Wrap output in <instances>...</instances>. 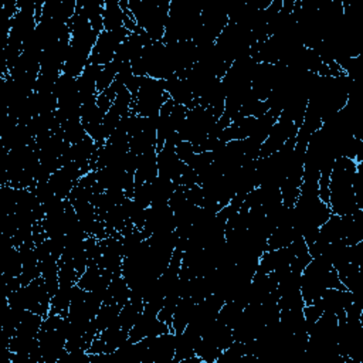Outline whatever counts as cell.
<instances>
[{
  "mask_svg": "<svg viewBox=\"0 0 363 363\" xmlns=\"http://www.w3.org/2000/svg\"><path fill=\"white\" fill-rule=\"evenodd\" d=\"M201 6L194 1L172 0L162 41L164 44L191 41L200 27Z\"/></svg>",
  "mask_w": 363,
  "mask_h": 363,
  "instance_id": "cell-3",
  "label": "cell"
},
{
  "mask_svg": "<svg viewBox=\"0 0 363 363\" xmlns=\"http://www.w3.org/2000/svg\"><path fill=\"white\" fill-rule=\"evenodd\" d=\"M242 311H244V306L240 305L237 301H225L217 313V320H220L221 323H224L233 330L237 322L240 320Z\"/></svg>",
  "mask_w": 363,
  "mask_h": 363,
  "instance_id": "cell-25",
  "label": "cell"
},
{
  "mask_svg": "<svg viewBox=\"0 0 363 363\" xmlns=\"http://www.w3.org/2000/svg\"><path fill=\"white\" fill-rule=\"evenodd\" d=\"M38 346L43 357V363L60 362L65 354V318L58 313L50 312L40 328L38 332Z\"/></svg>",
  "mask_w": 363,
  "mask_h": 363,
  "instance_id": "cell-5",
  "label": "cell"
},
{
  "mask_svg": "<svg viewBox=\"0 0 363 363\" xmlns=\"http://www.w3.org/2000/svg\"><path fill=\"white\" fill-rule=\"evenodd\" d=\"M194 306H196V302L191 298H182L179 301L172 318V332L174 335H179L186 329V326L191 319Z\"/></svg>",
  "mask_w": 363,
  "mask_h": 363,
  "instance_id": "cell-19",
  "label": "cell"
},
{
  "mask_svg": "<svg viewBox=\"0 0 363 363\" xmlns=\"http://www.w3.org/2000/svg\"><path fill=\"white\" fill-rule=\"evenodd\" d=\"M179 184L172 182L170 179L157 176L152 183H150V193H152V204H166L169 203L170 196L176 190ZM150 204V206H152Z\"/></svg>",
  "mask_w": 363,
  "mask_h": 363,
  "instance_id": "cell-21",
  "label": "cell"
},
{
  "mask_svg": "<svg viewBox=\"0 0 363 363\" xmlns=\"http://www.w3.org/2000/svg\"><path fill=\"white\" fill-rule=\"evenodd\" d=\"M347 231V214L337 216L332 214L320 227H319V237L325 240L328 244L345 240Z\"/></svg>",
  "mask_w": 363,
  "mask_h": 363,
  "instance_id": "cell-15",
  "label": "cell"
},
{
  "mask_svg": "<svg viewBox=\"0 0 363 363\" xmlns=\"http://www.w3.org/2000/svg\"><path fill=\"white\" fill-rule=\"evenodd\" d=\"M128 7L139 28L145 30L152 41H162L170 0H129Z\"/></svg>",
  "mask_w": 363,
  "mask_h": 363,
  "instance_id": "cell-4",
  "label": "cell"
},
{
  "mask_svg": "<svg viewBox=\"0 0 363 363\" xmlns=\"http://www.w3.org/2000/svg\"><path fill=\"white\" fill-rule=\"evenodd\" d=\"M44 318L35 312L31 311H24L23 318L16 329L14 336H23V337H37L41 323Z\"/></svg>",
  "mask_w": 363,
  "mask_h": 363,
  "instance_id": "cell-22",
  "label": "cell"
},
{
  "mask_svg": "<svg viewBox=\"0 0 363 363\" xmlns=\"http://www.w3.org/2000/svg\"><path fill=\"white\" fill-rule=\"evenodd\" d=\"M164 88H166V92L169 94V96L176 104L184 105L189 109L196 106V105H199V102L194 98V95H193L187 81L182 75H179L177 72L172 74L170 77H167L164 79Z\"/></svg>",
  "mask_w": 363,
  "mask_h": 363,
  "instance_id": "cell-13",
  "label": "cell"
},
{
  "mask_svg": "<svg viewBox=\"0 0 363 363\" xmlns=\"http://www.w3.org/2000/svg\"><path fill=\"white\" fill-rule=\"evenodd\" d=\"M129 298H130V288L123 279V277L122 275L113 277L105 291L104 302H112L119 306H123L129 301Z\"/></svg>",
  "mask_w": 363,
  "mask_h": 363,
  "instance_id": "cell-18",
  "label": "cell"
},
{
  "mask_svg": "<svg viewBox=\"0 0 363 363\" xmlns=\"http://www.w3.org/2000/svg\"><path fill=\"white\" fill-rule=\"evenodd\" d=\"M72 296V286H60L58 291L51 296V309L50 312L58 313L62 318L68 315Z\"/></svg>",
  "mask_w": 363,
  "mask_h": 363,
  "instance_id": "cell-26",
  "label": "cell"
},
{
  "mask_svg": "<svg viewBox=\"0 0 363 363\" xmlns=\"http://www.w3.org/2000/svg\"><path fill=\"white\" fill-rule=\"evenodd\" d=\"M200 337L201 332L191 323H189L182 333L176 335V350L172 363H180L182 360L194 356V349Z\"/></svg>",
  "mask_w": 363,
  "mask_h": 363,
  "instance_id": "cell-14",
  "label": "cell"
},
{
  "mask_svg": "<svg viewBox=\"0 0 363 363\" xmlns=\"http://www.w3.org/2000/svg\"><path fill=\"white\" fill-rule=\"evenodd\" d=\"M156 149L152 147L140 155L139 166L135 172V187L143 183H152L157 177V160Z\"/></svg>",
  "mask_w": 363,
  "mask_h": 363,
  "instance_id": "cell-16",
  "label": "cell"
},
{
  "mask_svg": "<svg viewBox=\"0 0 363 363\" xmlns=\"http://www.w3.org/2000/svg\"><path fill=\"white\" fill-rule=\"evenodd\" d=\"M157 160V176L170 179L176 184H180V177L186 170L187 164H184L176 155L174 146L164 143L160 150L156 152Z\"/></svg>",
  "mask_w": 363,
  "mask_h": 363,
  "instance_id": "cell-12",
  "label": "cell"
},
{
  "mask_svg": "<svg viewBox=\"0 0 363 363\" xmlns=\"http://www.w3.org/2000/svg\"><path fill=\"white\" fill-rule=\"evenodd\" d=\"M176 150V155L177 157L184 163V164H190L196 156V152H194V147L190 142L187 140H182L180 143H177V146L174 147Z\"/></svg>",
  "mask_w": 363,
  "mask_h": 363,
  "instance_id": "cell-30",
  "label": "cell"
},
{
  "mask_svg": "<svg viewBox=\"0 0 363 363\" xmlns=\"http://www.w3.org/2000/svg\"><path fill=\"white\" fill-rule=\"evenodd\" d=\"M10 306L23 308L26 311L35 312L45 318L51 309V295L45 288L44 279L40 275L28 285L18 288L7 296Z\"/></svg>",
  "mask_w": 363,
  "mask_h": 363,
  "instance_id": "cell-7",
  "label": "cell"
},
{
  "mask_svg": "<svg viewBox=\"0 0 363 363\" xmlns=\"http://www.w3.org/2000/svg\"><path fill=\"white\" fill-rule=\"evenodd\" d=\"M169 98L170 96L164 88V79L142 77L140 88L136 98L132 101L130 112L143 118L159 116L162 105Z\"/></svg>",
  "mask_w": 363,
  "mask_h": 363,
  "instance_id": "cell-6",
  "label": "cell"
},
{
  "mask_svg": "<svg viewBox=\"0 0 363 363\" xmlns=\"http://www.w3.org/2000/svg\"><path fill=\"white\" fill-rule=\"evenodd\" d=\"M142 312H143V299L130 296L129 301L121 308V312L118 315V323L123 330L129 332L132 326L136 323V320L139 319Z\"/></svg>",
  "mask_w": 363,
  "mask_h": 363,
  "instance_id": "cell-17",
  "label": "cell"
},
{
  "mask_svg": "<svg viewBox=\"0 0 363 363\" xmlns=\"http://www.w3.org/2000/svg\"><path fill=\"white\" fill-rule=\"evenodd\" d=\"M357 164V162L345 156L335 160L329 179V207L332 214L345 216L360 210L353 193Z\"/></svg>",
  "mask_w": 363,
  "mask_h": 363,
  "instance_id": "cell-1",
  "label": "cell"
},
{
  "mask_svg": "<svg viewBox=\"0 0 363 363\" xmlns=\"http://www.w3.org/2000/svg\"><path fill=\"white\" fill-rule=\"evenodd\" d=\"M167 332H172L170 326L167 323H164L163 320H160L157 318V313L143 308V312L140 313L139 319L136 320V323L129 330L128 340L130 343H135V342H139L145 337L159 336V335L167 333Z\"/></svg>",
  "mask_w": 363,
  "mask_h": 363,
  "instance_id": "cell-10",
  "label": "cell"
},
{
  "mask_svg": "<svg viewBox=\"0 0 363 363\" xmlns=\"http://www.w3.org/2000/svg\"><path fill=\"white\" fill-rule=\"evenodd\" d=\"M132 200L142 208H147L152 204V193H150V183H143L136 186L132 194Z\"/></svg>",
  "mask_w": 363,
  "mask_h": 363,
  "instance_id": "cell-28",
  "label": "cell"
},
{
  "mask_svg": "<svg viewBox=\"0 0 363 363\" xmlns=\"http://www.w3.org/2000/svg\"><path fill=\"white\" fill-rule=\"evenodd\" d=\"M302 312H303L306 329H308V333H309L311 328L315 325V322H316V320L319 319V316L323 313V308H322L320 302L316 301V302H313V303L305 305V306L302 308Z\"/></svg>",
  "mask_w": 363,
  "mask_h": 363,
  "instance_id": "cell-29",
  "label": "cell"
},
{
  "mask_svg": "<svg viewBox=\"0 0 363 363\" xmlns=\"http://www.w3.org/2000/svg\"><path fill=\"white\" fill-rule=\"evenodd\" d=\"M121 308L119 305L116 303H112V302H104L96 313V316L94 318V323L98 329V332H102L104 329H106L108 326H111L112 323L116 322L118 319V315L121 312Z\"/></svg>",
  "mask_w": 363,
  "mask_h": 363,
  "instance_id": "cell-24",
  "label": "cell"
},
{
  "mask_svg": "<svg viewBox=\"0 0 363 363\" xmlns=\"http://www.w3.org/2000/svg\"><path fill=\"white\" fill-rule=\"evenodd\" d=\"M125 13L116 0H105L104 3V30H116L123 27Z\"/></svg>",
  "mask_w": 363,
  "mask_h": 363,
  "instance_id": "cell-23",
  "label": "cell"
},
{
  "mask_svg": "<svg viewBox=\"0 0 363 363\" xmlns=\"http://www.w3.org/2000/svg\"><path fill=\"white\" fill-rule=\"evenodd\" d=\"M328 288L346 289L332 264L323 255L313 257L301 274V295L305 305L319 301Z\"/></svg>",
  "mask_w": 363,
  "mask_h": 363,
  "instance_id": "cell-2",
  "label": "cell"
},
{
  "mask_svg": "<svg viewBox=\"0 0 363 363\" xmlns=\"http://www.w3.org/2000/svg\"><path fill=\"white\" fill-rule=\"evenodd\" d=\"M176 350V335L173 332L149 337L143 363H172Z\"/></svg>",
  "mask_w": 363,
  "mask_h": 363,
  "instance_id": "cell-11",
  "label": "cell"
},
{
  "mask_svg": "<svg viewBox=\"0 0 363 363\" xmlns=\"http://www.w3.org/2000/svg\"><path fill=\"white\" fill-rule=\"evenodd\" d=\"M78 6L82 9L84 14L89 20L92 28L101 34L104 31V0H86V1H77Z\"/></svg>",
  "mask_w": 363,
  "mask_h": 363,
  "instance_id": "cell-20",
  "label": "cell"
},
{
  "mask_svg": "<svg viewBox=\"0 0 363 363\" xmlns=\"http://www.w3.org/2000/svg\"><path fill=\"white\" fill-rule=\"evenodd\" d=\"M130 31L125 27L116 28V30H104L98 38L96 43L91 51L89 61L92 64L98 65H105L111 62L116 54L118 47L128 38Z\"/></svg>",
  "mask_w": 363,
  "mask_h": 363,
  "instance_id": "cell-8",
  "label": "cell"
},
{
  "mask_svg": "<svg viewBox=\"0 0 363 363\" xmlns=\"http://www.w3.org/2000/svg\"><path fill=\"white\" fill-rule=\"evenodd\" d=\"M298 129L299 128L292 121L279 116L278 121L275 122V125L272 126L269 135L267 136V139L261 145L258 159L259 157H267V156L278 152L289 138L296 136Z\"/></svg>",
  "mask_w": 363,
  "mask_h": 363,
  "instance_id": "cell-9",
  "label": "cell"
},
{
  "mask_svg": "<svg viewBox=\"0 0 363 363\" xmlns=\"http://www.w3.org/2000/svg\"><path fill=\"white\" fill-rule=\"evenodd\" d=\"M121 67H122V62H119L115 58L111 62L102 65V71L99 72V77L96 79V91H98V94L106 91L111 86V84L113 82L115 77L118 75Z\"/></svg>",
  "mask_w": 363,
  "mask_h": 363,
  "instance_id": "cell-27",
  "label": "cell"
}]
</instances>
